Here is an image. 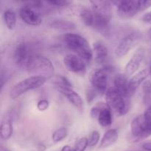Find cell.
<instances>
[{
    "label": "cell",
    "instance_id": "obj_1",
    "mask_svg": "<svg viewBox=\"0 0 151 151\" xmlns=\"http://www.w3.org/2000/svg\"><path fill=\"white\" fill-rule=\"evenodd\" d=\"M90 4L94 16L92 28L103 35H108L112 17L111 3L109 0H90Z\"/></svg>",
    "mask_w": 151,
    "mask_h": 151
},
{
    "label": "cell",
    "instance_id": "obj_2",
    "mask_svg": "<svg viewBox=\"0 0 151 151\" xmlns=\"http://www.w3.org/2000/svg\"><path fill=\"white\" fill-rule=\"evenodd\" d=\"M63 40L68 48L76 53L85 62L89 63L94 58L92 47L89 42L80 34L67 33L63 36Z\"/></svg>",
    "mask_w": 151,
    "mask_h": 151
},
{
    "label": "cell",
    "instance_id": "obj_3",
    "mask_svg": "<svg viewBox=\"0 0 151 151\" xmlns=\"http://www.w3.org/2000/svg\"><path fill=\"white\" fill-rule=\"evenodd\" d=\"M47 81V77L43 76H32L16 83L10 90V97L16 99L29 90L42 87Z\"/></svg>",
    "mask_w": 151,
    "mask_h": 151
},
{
    "label": "cell",
    "instance_id": "obj_4",
    "mask_svg": "<svg viewBox=\"0 0 151 151\" xmlns=\"http://www.w3.org/2000/svg\"><path fill=\"white\" fill-rule=\"evenodd\" d=\"M106 102L118 115H125L128 112L130 103L128 98L121 94L114 87L108 88L105 93Z\"/></svg>",
    "mask_w": 151,
    "mask_h": 151
},
{
    "label": "cell",
    "instance_id": "obj_5",
    "mask_svg": "<svg viewBox=\"0 0 151 151\" xmlns=\"http://www.w3.org/2000/svg\"><path fill=\"white\" fill-rule=\"evenodd\" d=\"M25 70L28 72L35 74V76L47 77V76H52L54 74L55 68L50 59L37 53L32 57Z\"/></svg>",
    "mask_w": 151,
    "mask_h": 151
},
{
    "label": "cell",
    "instance_id": "obj_6",
    "mask_svg": "<svg viewBox=\"0 0 151 151\" xmlns=\"http://www.w3.org/2000/svg\"><path fill=\"white\" fill-rule=\"evenodd\" d=\"M37 53L32 43L29 41H22L16 45L13 53L14 63L19 68L26 69L27 66Z\"/></svg>",
    "mask_w": 151,
    "mask_h": 151
},
{
    "label": "cell",
    "instance_id": "obj_7",
    "mask_svg": "<svg viewBox=\"0 0 151 151\" xmlns=\"http://www.w3.org/2000/svg\"><path fill=\"white\" fill-rule=\"evenodd\" d=\"M113 71V67L106 65L100 69L94 70L90 74L89 80L92 87L97 91L106 93L109 85V74Z\"/></svg>",
    "mask_w": 151,
    "mask_h": 151
},
{
    "label": "cell",
    "instance_id": "obj_8",
    "mask_svg": "<svg viewBox=\"0 0 151 151\" xmlns=\"http://www.w3.org/2000/svg\"><path fill=\"white\" fill-rule=\"evenodd\" d=\"M142 37V33L139 30L133 31L124 36L115 49V56L118 58L126 56L128 52L131 51L141 41Z\"/></svg>",
    "mask_w": 151,
    "mask_h": 151
},
{
    "label": "cell",
    "instance_id": "obj_9",
    "mask_svg": "<svg viewBox=\"0 0 151 151\" xmlns=\"http://www.w3.org/2000/svg\"><path fill=\"white\" fill-rule=\"evenodd\" d=\"M90 115L103 127H109L112 124V109L107 102H97L91 109Z\"/></svg>",
    "mask_w": 151,
    "mask_h": 151
},
{
    "label": "cell",
    "instance_id": "obj_10",
    "mask_svg": "<svg viewBox=\"0 0 151 151\" xmlns=\"http://www.w3.org/2000/svg\"><path fill=\"white\" fill-rule=\"evenodd\" d=\"M131 132L135 142L143 140L151 136V127L143 114L135 117L131 123Z\"/></svg>",
    "mask_w": 151,
    "mask_h": 151
},
{
    "label": "cell",
    "instance_id": "obj_11",
    "mask_svg": "<svg viewBox=\"0 0 151 151\" xmlns=\"http://www.w3.org/2000/svg\"><path fill=\"white\" fill-rule=\"evenodd\" d=\"M63 65L71 73L79 76L86 73V65L85 61L79 56L69 53L63 58Z\"/></svg>",
    "mask_w": 151,
    "mask_h": 151
},
{
    "label": "cell",
    "instance_id": "obj_12",
    "mask_svg": "<svg viewBox=\"0 0 151 151\" xmlns=\"http://www.w3.org/2000/svg\"><path fill=\"white\" fill-rule=\"evenodd\" d=\"M55 89L61 93L77 110L83 112L84 110V104L81 96L71 87L56 85Z\"/></svg>",
    "mask_w": 151,
    "mask_h": 151
},
{
    "label": "cell",
    "instance_id": "obj_13",
    "mask_svg": "<svg viewBox=\"0 0 151 151\" xmlns=\"http://www.w3.org/2000/svg\"><path fill=\"white\" fill-rule=\"evenodd\" d=\"M117 7L119 16L125 19L133 17L140 11L139 0H122Z\"/></svg>",
    "mask_w": 151,
    "mask_h": 151
},
{
    "label": "cell",
    "instance_id": "obj_14",
    "mask_svg": "<svg viewBox=\"0 0 151 151\" xmlns=\"http://www.w3.org/2000/svg\"><path fill=\"white\" fill-rule=\"evenodd\" d=\"M145 53V50L144 47H140L137 49V51L134 53V54L133 55L125 66V74H126L128 76H131L138 70L144 59Z\"/></svg>",
    "mask_w": 151,
    "mask_h": 151
},
{
    "label": "cell",
    "instance_id": "obj_15",
    "mask_svg": "<svg viewBox=\"0 0 151 151\" xmlns=\"http://www.w3.org/2000/svg\"><path fill=\"white\" fill-rule=\"evenodd\" d=\"M94 60L100 65H106L109 59V50L103 41L98 40L94 42L92 46Z\"/></svg>",
    "mask_w": 151,
    "mask_h": 151
},
{
    "label": "cell",
    "instance_id": "obj_16",
    "mask_svg": "<svg viewBox=\"0 0 151 151\" xmlns=\"http://www.w3.org/2000/svg\"><path fill=\"white\" fill-rule=\"evenodd\" d=\"M21 19L30 26H38L42 23V18L38 13L29 7H23L19 11Z\"/></svg>",
    "mask_w": 151,
    "mask_h": 151
},
{
    "label": "cell",
    "instance_id": "obj_17",
    "mask_svg": "<svg viewBox=\"0 0 151 151\" xmlns=\"http://www.w3.org/2000/svg\"><path fill=\"white\" fill-rule=\"evenodd\" d=\"M150 72L147 69H143L134 74L128 81V96L131 97L137 92V89L144 83L148 77Z\"/></svg>",
    "mask_w": 151,
    "mask_h": 151
},
{
    "label": "cell",
    "instance_id": "obj_18",
    "mask_svg": "<svg viewBox=\"0 0 151 151\" xmlns=\"http://www.w3.org/2000/svg\"><path fill=\"white\" fill-rule=\"evenodd\" d=\"M70 10L74 15L81 18L84 25L88 27H92L94 21V16L92 10L85 6L81 5L74 6Z\"/></svg>",
    "mask_w": 151,
    "mask_h": 151
},
{
    "label": "cell",
    "instance_id": "obj_19",
    "mask_svg": "<svg viewBox=\"0 0 151 151\" xmlns=\"http://www.w3.org/2000/svg\"><path fill=\"white\" fill-rule=\"evenodd\" d=\"M1 138L4 140L10 139L13 133V117L10 113H7L3 117L1 122Z\"/></svg>",
    "mask_w": 151,
    "mask_h": 151
},
{
    "label": "cell",
    "instance_id": "obj_20",
    "mask_svg": "<svg viewBox=\"0 0 151 151\" xmlns=\"http://www.w3.org/2000/svg\"><path fill=\"white\" fill-rule=\"evenodd\" d=\"M126 74L119 73L114 78V87L125 97L128 96V78Z\"/></svg>",
    "mask_w": 151,
    "mask_h": 151
},
{
    "label": "cell",
    "instance_id": "obj_21",
    "mask_svg": "<svg viewBox=\"0 0 151 151\" xmlns=\"http://www.w3.org/2000/svg\"><path fill=\"white\" fill-rule=\"evenodd\" d=\"M119 137V133L116 129H110L108 130L103 135L100 144V149H105L113 145L117 141Z\"/></svg>",
    "mask_w": 151,
    "mask_h": 151
},
{
    "label": "cell",
    "instance_id": "obj_22",
    "mask_svg": "<svg viewBox=\"0 0 151 151\" xmlns=\"http://www.w3.org/2000/svg\"><path fill=\"white\" fill-rule=\"evenodd\" d=\"M3 20L7 29L13 30L16 28L17 23V17L15 11L12 9H7L3 13Z\"/></svg>",
    "mask_w": 151,
    "mask_h": 151
},
{
    "label": "cell",
    "instance_id": "obj_23",
    "mask_svg": "<svg viewBox=\"0 0 151 151\" xmlns=\"http://www.w3.org/2000/svg\"><path fill=\"white\" fill-rule=\"evenodd\" d=\"M50 27L53 29L59 30H69L75 28V24L70 21L63 20V19H57L50 23Z\"/></svg>",
    "mask_w": 151,
    "mask_h": 151
},
{
    "label": "cell",
    "instance_id": "obj_24",
    "mask_svg": "<svg viewBox=\"0 0 151 151\" xmlns=\"http://www.w3.org/2000/svg\"><path fill=\"white\" fill-rule=\"evenodd\" d=\"M68 136V130L66 127L57 129L52 135V139L55 143H58L66 139Z\"/></svg>",
    "mask_w": 151,
    "mask_h": 151
},
{
    "label": "cell",
    "instance_id": "obj_25",
    "mask_svg": "<svg viewBox=\"0 0 151 151\" xmlns=\"http://www.w3.org/2000/svg\"><path fill=\"white\" fill-rule=\"evenodd\" d=\"M142 91L144 94L145 103H150L151 101V81L147 80L142 84Z\"/></svg>",
    "mask_w": 151,
    "mask_h": 151
},
{
    "label": "cell",
    "instance_id": "obj_26",
    "mask_svg": "<svg viewBox=\"0 0 151 151\" xmlns=\"http://www.w3.org/2000/svg\"><path fill=\"white\" fill-rule=\"evenodd\" d=\"M87 147H88V139L86 137L81 138L75 144V147H73V151H85Z\"/></svg>",
    "mask_w": 151,
    "mask_h": 151
},
{
    "label": "cell",
    "instance_id": "obj_27",
    "mask_svg": "<svg viewBox=\"0 0 151 151\" xmlns=\"http://www.w3.org/2000/svg\"><path fill=\"white\" fill-rule=\"evenodd\" d=\"M100 141V133L97 130H94L90 135L89 138L88 139V145L90 147H92L97 145Z\"/></svg>",
    "mask_w": 151,
    "mask_h": 151
},
{
    "label": "cell",
    "instance_id": "obj_28",
    "mask_svg": "<svg viewBox=\"0 0 151 151\" xmlns=\"http://www.w3.org/2000/svg\"><path fill=\"white\" fill-rule=\"evenodd\" d=\"M45 1L50 5L54 6V7H63L69 5L72 0H45Z\"/></svg>",
    "mask_w": 151,
    "mask_h": 151
},
{
    "label": "cell",
    "instance_id": "obj_29",
    "mask_svg": "<svg viewBox=\"0 0 151 151\" xmlns=\"http://www.w3.org/2000/svg\"><path fill=\"white\" fill-rule=\"evenodd\" d=\"M54 83L55 84V85L66 86V87H72V84L69 82V81L67 79V78L63 76L59 75L55 77Z\"/></svg>",
    "mask_w": 151,
    "mask_h": 151
},
{
    "label": "cell",
    "instance_id": "obj_30",
    "mask_svg": "<svg viewBox=\"0 0 151 151\" xmlns=\"http://www.w3.org/2000/svg\"><path fill=\"white\" fill-rule=\"evenodd\" d=\"M49 106H50V102L47 99H41L37 103V108H38V110L41 111V112L47 110L49 108Z\"/></svg>",
    "mask_w": 151,
    "mask_h": 151
},
{
    "label": "cell",
    "instance_id": "obj_31",
    "mask_svg": "<svg viewBox=\"0 0 151 151\" xmlns=\"http://www.w3.org/2000/svg\"><path fill=\"white\" fill-rule=\"evenodd\" d=\"M140 11L145 10L151 7V0H139Z\"/></svg>",
    "mask_w": 151,
    "mask_h": 151
},
{
    "label": "cell",
    "instance_id": "obj_32",
    "mask_svg": "<svg viewBox=\"0 0 151 151\" xmlns=\"http://www.w3.org/2000/svg\"><path fill=\"white\" fill-rule=\"evenodd\" d=\"M142 21L144 22H145V23L150 24L151 25V11L145 13V14L142 16Z\"/></svg>",
    "mask_w": 151,
    "mask_h": 151
},
{
    "label": "cell",
    "instance_id": "obj_33",
    "mask_svg": "<svg viewBox=\"0 0 151 151\" xmlns=\"http://www.w3.org/2000/svg\"><path fill=\"white\" fill-rule=\"evenodd\" d=\"M142 148L143 149H145V150H147L151 151V142L145 143L144 144L142 145Z\"/></svg>",
    "mask_w": 151,
    "mask_h": 151
},
{
    "label": "cell",
    "instance_id": "obj_34",
    "mask_svg": "<svg viewBox=\"0 0 151 151\" xmlns=\"http://www.w3.org/2000/svg\"><path fill=\"white\" fill-rule=\"evenodd\" d=\"M60 151H73V147H72L69 145H65L62 147Z\"/></svg>",
    "mask_w": 151,
    "mask_h": 151
},
{
    "label": "cell",
    "instance_id": "obj_35",
    "mask_svg": "<svg viewBox=\"0 0 151 151\" xmlns=\"http://www.w3.org/2000/svg\"><path fill=\"white\" fill-rule=\"evenodd\" d=\"M38 151H44L46 150V146L43 143H39L37 147Z\"/></svg>",
    "mask_w": 151,
    "mask_h": 151
},
{
    "label": "cell",
    "instance_id": "obj_36",
    "mask_svg": "<svg viewBox=\"0 0 151 151\" xmlns=\"http://www.w3.org/2000/svg\"><path fill=\"white\" fill-rule=\"evenodd\" d=\"M109 1H111V4H114V5L118 6V5H119V3H120V1H122V0H109Z\"/></svg>",
    "mask_w": 151,
    "mask_h": 151
},
{
    "label": "cell",
    "instance_id": "obj_37",
    "mask_svg": "<svg viewBox=\"0 0 151 151\" xmlns=\"http://www.w3.org/2000/svg\"><path fill=\"white\" fill-rule=\"evenodd\" d=\"M0 151H10V150L9 149H7V147H4L2 144H1V148H0Z\"/></svg>",
    "mask_w": 151,
    "mask_h": 151
},
{
    "label": "cell",
    "instance_id": "obj_38",
    "mask_svg": "<svg viewBox=\"0 0 151 151\" xmlns=\"http://www.w3.org/2000/svg\"><path fill=\"white\" fill-rule=\"evenodd\" d=\"M149 34H150V38L151 39V29L150 30V31H149Z\"/></svg>",
    "mask_w": 151,
    "mask_h": 151
},
{
    "label": "cell",
    "instance_id": "obj_39",
    "mask_svg": "<svg viewBox=\"0 0 151 151\" xmlns=\"http://www.w3.org/2000/svg\"><path fill=\"white\" fill-rule=\"evenodd\" d=\"M150 74L151 75V65H150Z\"/></svg>",
    "mask_w": 151,
    "mask_h": 151
},
{
    "label": "cell",
    "instance_id": "obj_40",
    "mask_svg": "<svg viewBox=\"0 0 151 151\" xmlns=\"http://www.w3.org/2000/svg\"><path fill=\"white\" fill-rule=\"evenodd\" d=\"M23 1H27V0H23Z\"/></svg>",
    "mask_w": 151,
    "mask_h": 151
}]
</instances>
